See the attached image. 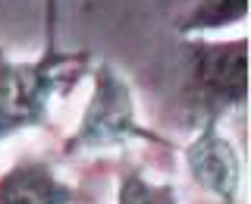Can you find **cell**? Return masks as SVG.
<instances>
[{
    "label": "cell",
    "instance_id": "1",
    "mask_svg": "<svg viewBox=\"0 0 251 204\" xmlns=\"http://www.w3.org/2000/svg\"><path fill=\"white\" fill-rule=\"evenodd\" d=\"M44 47L31 60H13L0 47V145L19 132L50 129V110L88 78L91 53L63 51L57 38L60 0H44Z\"/></svg>",
    "mask_w": 251,
    "mask_h": 204
},
{
    "label": "cell",
    "instance_id": "2",
    "mask_svg": "<svg viewBox=\"0 0 251 204\" xmlns=\"http://www.w3.org/2000/svg\"><path fill=\"white\" fill-rule=\"evenodd\" d=\"M88 78H91V94L85 101V110L78 116L75 129L60 145L63 157L104 154L116 151V148H129L135 141L176 151L173 138L141 123L135 88L113 63H94L88 69Z\"/></svg>",
    "mask_w": 251,
    "mask_h": 204
},
{
    "label": "cell",
    "instance_id": "3",
    "mask_svg": "<svg viewBox=\"0 0 251 204\" xmlns=\"http://www.w3.org/2000/svg\"><path fill=\"white\" fill-rule=\"evenodd\" d=\"M188 110L201 120H223L248 104V35H195L182 44Z\"/></svg>",
    "mask_w": 251,
    "mask_h": 204
},
{
    "label": "cell",
    "instance_id": "4",
    "mask_svg": "<svg viewBox=\"0 0 251 204\" xmlns=\"http://www.w3.org/2000/svg\"><path fill=\"white\" fill-rule=\"evenodd\" d=\"M182 163L192 182L220 204H239L245 182V160L217 120H201L198 132L182 145Z\"/></svg>",
    "mask_w": 251,
    "mask_h": 204
},
{
    "label": "cell",
    "instance_id": "5",
    "mask_svg": "<svg viewBox=\"0 0 251 204\" xmlns=\"http://www.w3.org/2000/svg\"><path fill=\"white\" fill-rule=\"evenodd\" d=\"M0 204H94V195L69 182L47 157H19L0 170Z\"/></svg>",
    "mask_w": 251,
    "mask_h": 204
},
{
    "label": "cell",
    "instance_id": "6",
    "mask_svg": "<svg viewBox=\"0 0 251 204\" xmlns=\"http://www.w3.org/2000/svg\"><path fill=\"white\" fill-rule=\"evenodd\" d=\"M248 22V0H195L176 19V31L182 38L214 35V31L245 26Z\"/></svg>",
    "mask_w": 251,
    "mask_h": 204
},
{
    "label": "cell",
    "instance_id": "7",
    "mask_svg": "<svg viewBox=\"0 0 251 204\" xmlns=\"http://www.w3.org/2000/svg\"><path fill=\"white\" fill-rule=\"evenodd\" d=\"M116 204H182L176 182L145 176L141 167H126L116 176Z\"/></svg>",
    "mask_w": 251,
    "mask_h": 204
}]
</instances>
